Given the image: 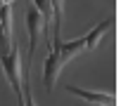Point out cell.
Wrapping results in <instances>:
<instances>
[{
    "label": "cell",
    "mask_w": 121,
    "mask_h": 106,
    "mask_svg": "<svg viewBox=\"0 0 121 106\" xmlns=\"http://www.w3.org/2000/svg\"><path fill=\"white\" fill-rule=\"evenodd\" d=\"M59 71H62V61H59L57 52L50 47L48 59H45V64H43V85H45V90H48V92H52V90H55V80H57Z\"/></svg>",
    "instance_id": "5"
},
{
    "label": "cell",
    "mask_w": 121,
    "mask_h": 106,
    "mask_svg": "<svg viewBox=\"0 0 121 106\" xmlns=\"http://www.w3.org/2000/svg\"><path fill=\"white\" fill-rule=\"evenodd\" d=\"M112 26H114V14H112L109 19L100 21V24H97L95 28H90V33H88V35H83V42H86V49H88V52H90V49H95V47L100 45V40L104 38V33H107V31L112 28Z\"/></svg>",
    "instance_id": "6"
},
{
    "label": "cell",
    "mask_w": 121,
    "mask_h": 106,
    "mask_svg": "<svg viewBox=\"0 0 121 106\" xmlns=\"http://www.w3.org/2000/svg\"><path fill=\"white\" fill-rule=\"evenodd\" d=\"M64 90H67L69 94L81 97V99L88 101V104H95V106H116L114 94H107V92H93V90H83V87H74V85H67Z\"/></svg>",
    "instance_id": "3"
},
{
    "label": "cell",
    "mask_w": 121,
    "mask_h": 106,
    "mask_svg": "<svg viewBox=\"0 0 121 106\" xmlns=\"http://www.w3.org/2000/svg\"><path fill=\"white\" fill-rule=\"evenodd\" d=\"M22 104L24 106H36L33 101V94H31V85H29V68L24 73V90H22Z\"/></svg>",
    "instance_id": "7"
},
{
    "label": "cell",
    "mask_w": 121,
    "mask_h": 106,
    "mask_svg": "<svg viewBox=\"0 0 121 106\" xmlns=\"http://www.w3.org/2000/svg\"><path fill=\"white\" fill-rule=\"evenodd\" d=\"M12 47V40L5 35V31H3V26H0V54H5V52Z\"/></svg>",
    "instance_id": "8"
},
{
    "label": "cell",
    "mask_w": 121,
    "mask_h": 106,
    "mask_svg": "<svg viewBox=\"0 0 121 106\" xmlns=\"http://www.w3.org/2000/svg\"><path fill=\"white\" fill-rule=\"evenodd\" d=\"M50 47L57 52L59 61H62V66H64L67 61H71V59L78 54V52H83V49H86V42H83V38H76V40H67V42L57 40V42H50Z\"/></svg>",
    "instance_id": "4"
},
{
    "label": "cell",
    "mask_w": 121,
    "mask_h": 106,
    "mask_svg": "<svg viewBox=\"0 0 121 106\" xmlns=\"http://www.w3.org/2000/svg\"><path fill=\"white\" fill-rule=\"evenodd\" d=\"M3 3H12V0H3Z\"/></svg>",
    "instance_id": "9"
},
{
    "label": "cell",
    "mask_w": 121,
    "mask_h": 106,
    "mask_svg": "<svg viewBox=\"0 0 121 106\" xmlns=\"http://www.w3.org/2000/svg\"><path fill=\"white\" fill-rule=\"evenodd\" d=\"M19 106H24V104H22V99H19Z\"/></svg>",
    "instance_id": "10"
},
{
    "label": "cell",
    "mask_w": 121,
    "mask_h": 106,
    "mask_svg": "<svg viewBox=\"0 0 121 106\" xmlns=\"http://www.w3.org/2000/svg\"><path fill=\"white\" fill-rule=\"evenodd\" d=\"M26 31H29V64H31L36 47H38V40H40V33H43V17L33 5L26 10Z\"/></svg>",
    "instance_id": "2"
},
{
    "label": "cell",
    "mask_w": 121,
    "mask_h": 106,
    "mask_svg": "<svg viewBox=\"0 0 121 106\" xmlns=\"http://www.w3.org/2000/svg\"><path fill=\"white\" fill-rule=\"evenodd\" d=\"M0 66H3L7 80H10V87L14 90L17 99H22V57H19V42L12 40V47L0 54Z\"/></svg>",
    "instance_id": "1"
}]
</instances>
